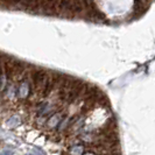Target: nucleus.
<instances>
[{
    "instance_id": "1",
    "label": "nucleus",
    "mask_w": 155,
    "mask_h": 155,
    "mask_svg": "<svg viewBox=\"0 0 155 155\" xmlns=\"http://www.w3.org/2000/svg\"><path fill=\"white\" fill-rule=\"evenodd\" d=\"M48 74H47L46 70H35L31 75V81H33V84L35 87H39V86H43V84L46 83L47 78H48Z\"/></svg>"
},
{
    "instance_id": "2",
    "label": "nucleus",
    "mask_w": 155,
    "mask_h": 155,
    "mask_svg": "<svg viewBox=\"0 0 155 155\" xmlns=\"http://www.w3.org/2000/svg\"><path fill=\"white\" fill-rule=\"evenodd\" d=\"M58 76H60V75H55V74L48 76L46 83L43 84V87H42V96L46 97V96H48L49 93L53 91L55 84L58 82V81H57V77H58Z\"/></svg>"
},
{
    "instance_id": "3",
    "label": "nucleus",
    "mask_w": 155,
    "mask_h": 155,
    "mask_svg": "<svg viewBox=\"0 0 155 155\" xmlns=\"http://www.w3.org/2000/svg\"><path fill=\"white\" fill-rule=\"evenodd\" d=\"M29 92H31V85H29V82L27 79H22L19 84V87H18V93L16 96L20 98V99H26L28 96H29Z\"/></svg>"
},
{
    "instance_id": "4",
    "label": "nucleus",
    "mask_w": 155,
    "mask_h": 155,
    "mask_svg": "<svg viewBox=\"0 0 155 155\" xmlns=\"http://www.w3.org/2000/svg\"><path fill=\"white\" fill-rule=\"evenodd\" d=\"M62 119H63L62 113L57 112V113L53 114V116L48 119V121L46 123V126L48 128H55V127H57L60 125V123L62 121Z\"/></svg>"
},
{
    "instance_id": "5",
    "label": "nucleus",
    "mask_w": 155,
    "mask_h": 155,
    "mask_svg": "<svg viewBox=\"0 0 155 155\" xmlns=\"http://www.w3.org/2000/svg\"><path fill=\"white\" fill-rule=\"evenodd\" d=\"M21 124V118L19 116H12L6 120V126L8 128H15Z\"/></svg>"
},
{
    "instance_id": "6",
    "label": "nucleus",
    "mask_w": 155,
    "mask_h": 155,
    "mask_svg": "<svg viewBox=\"0 0 155 155\" xmlns=\"http://www.w3.org/2000/svg\"><path fill=\"white\" fill-rule=\"evenodd\" d=\"M50 110H51V106L48 103H41L36 109V112H38L39 116H47L50 112Z\"/></svg>"
},
{
    "instance_id": "7",
    "label": "nucleus",
    "mask_w": 155,
    "mask_h": 155,
    "mask_svg": "<svg viewBox=\"0 0 155 155\" xmlns=\"http://www.w3.org/2000/svg\"><path fill=\"white\" fill-rule=\"evenodd\" d=\"M18 93V90H15V87L13 85H8L7 87V92H6V96H7L8 99H13L15 97V94Z\"/></svg>"
},
{
    "instance_id": "8",
    "label": "nucleus",
    "mask_w": 155,
    "mask_h": 155,
    "mask_svg": "<svg viewBox=\"0 0 155 155\" xmlns=\"http://www.w3.org/2000/svg\"><path fill=\"white\" fill-rule=\"evenodd\" d=\"M69 152L72 153V154H83L85 150H84V148L82 147V146H74V147L70 148Z\"/></svg>"
},
{
    "instance_id": "9",
    "label": "nucleus",
    "mask_w": 155,
    "mask_h": 155,
    "mask_svg": "<svg viewBox=\"0 0 155 155\" xmlns=\"http://www.w3.org/2000/svg\"><path fill=\"white\" fill-rule=\"evenodd\" d=\"M68 123H69V118H67V119H63L62 124L58 125V126H60L58 131H63V130H65V128H67V126H68Z\"/></svg>"
},
{
    "instance_id": "10",
    "label": "nucleus",
    "mask_w": 155,
    "mask_h": 155,
    "mask_svg": "<svg viewBox=\"0 0 155 155\" xmlns=\"http://www.w3.org/2000/svg\"><path fill=\"white\" fill-rule=\"evenodd\" d=\"M7 154H13V150H11V149H4L1 152V155H7Z\"/></svg>"
},
{
    "instance_id": "11",
    "label": "nucleus",
    "mask_w": 155,
    "mask_h": 155,
    "mask_svg": "<svg viewBox=\"0 0 155 155\" xmlns=\"http://www.w3.org/2000/svg\"><path fill=\"white\" fill-rule=\"evenodd\" d=\"M34 153H40V154H43V152H42L41 149H36V148L34 149Z\"/></svg>"
}]
</instances>
